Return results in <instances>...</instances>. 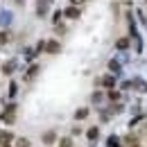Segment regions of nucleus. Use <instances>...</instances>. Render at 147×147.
Instances as JSON below:
<instances>
[{
	"label": "nucleus",
	"instance_id": "7ed1b4c3",
	"mask_svg": "<svg viewBox=\"0 0 147 147\" xmlns=\"http://www.w3.org/2000/svg\"><path fill=\"white\" fill-rule=\"evenodd\" d=\"M66 16H70V18H77V16H79V9H77V7H68V9H66Z\"/></svg>",
	"mask_w": 147,
	"mask_h": 147
},
{
	"label": "nucleus",
	"instance_id": "ddd939ff",
	"mask_svg": "<svg viewBox=\"0 0 147 147\" xmlns=\"http://www.w3.org/2000/svg\"><path fill=\"white\" fill-rule=\"evenodd\" d=\"M61 147H70V140H61Z\"/></svg>",
	"mask_w": 147,
	"mask_h": 147
},
{
	"label": "nucleus",
	"instance_id": "f257e3e1",
	"mask_svg": "<svg viewBox=\"0 0 147 147\" xmlns=\"http://www.w3.org/2000/svg\"><path fill=\"white\" fill-rule=\"evenodd\" d=\"M2 120L9 125V122H14V107H9L7 111H2Z\"/></svg>",
	"mask_w": 147,
	"mask_h": 147
},
{
	"label": "nucleus",
	"instance_id": "4468645a",
	"mask_svg": "<svg viewBox=\"0 0 147 147\" xmlns=\"http://www.w3.org/2000/svg\"><path fill=\"white\" fill-rule=\"evenodd\" d=\"M2 147H9V145H2Z\"/></svg>",
	"mask_w": 147,
	"mask_h": 147
},
{
	"label": "nucleus",
	"instance_id": "2eb2a0df",
	"mask_svg": "<svg viewBox=\"0 0 147 147\" xmlns=\"http://www.w3.org/2000/svg\"><path fill=\"white\" fill-rule=\"evenodd\" d=\"M134 147H138V145H134Z\"/></svg>",
	"mask_w": 147,
	"mask_h": 147
},
{
	"label": "nucleus",
	"instance_id": "6e6552de",
	"mask_svg": "<svg viewBox=\"0 0 147 147\" xmlns=\"http://www.w3.org/2000/svg\"><path fill=\"white\" fill-rule=\"evenodd\" d=\"M43 140H45V143H48V145H50V143H52V140H55V134H45V136H43Z\"/></svg>",
	"mask_w": 147,
	"mask_h": 147
},
{
	"label": "nucleus",
	"instance_id": "f8f14e48",
	"mask_svg": "<svg viewBox=\"0 0 147 147\" xmlns=\"http://www.w3.org/2000/svg\"><path fill=\"white\" fill-rule=\"evenodd\" d=\"M102 84H104V86H113V79H111V77H104Z\"/></svg>",
	"mask_w": 147,
	"mask_h": 147
},
{
	"label": "nucleus",
	"instance_id": "9b49d317",
	"mask_svg": "<svg viewBox=\"0 0 147 147\" xmlns=\"http://www.w3.org/2000/svg\"><path fill=\"white\" fill-rule=\"evenodd\" d=\"M127 145H131V147H134V145H138V138H134V136H129V138H127Z\"/></svg>",
	"mask_w": 147,
	"mask_h": 147
},
{
	"label": "nucleus",
	"instance_id": "0eeeda50",
	"mask_svg": "<svg viewBox=\"0 0 147 147\" xmlns=\"http://www.w3.org/2000/svg\"><path fill=\"white\" fill-rule=\"evenodd\" d=\"M7 41H9V34H7V32H0V45L7 43Z\"/></svg>",
	"mask_w": 147,
	"mask_h": 147
},
{
	"label": "nucleus",
	"instance_id": "9d476101",
	"mask_svg": "<svg viewBox=\"0 0 147 147\" xmlns=\"http://www.w3.org/2000/svg\"><path fill=\"white\" fill-rule=\"evenodd\" d=\"M75 115H77V118H86V115H88V111H86V109H79Z\"/></svg>",
	"mask_w": 147,
	"mask_h": 147
},
{
	"label": "nucleus",
	"instance_id": "423d86ee",
	"mask_svg": "<svg viewBox=\"0 0 147 147\" xmlns=\"http://www.w3.org/2000/svg\"><path fill=\"white\" fill-rule=\"evenodd\" d=\"M127 45H129V41H127V38H120V41H118V48H120V50H125Z\"/></svg>",
	"mask_w": 147,
	"mask_h": 147
},
{
	"label": "nucleus",
	"instance_id": "f03ea898",
	"mask_svg": "<svg viewBox=\"0 0 147 147\" xmlns=\"http://www.w3.org/2000/svg\"><path fill=\"white\" fill-rule=\"evenodd\" d=\"M45 50H48L50 55H57V52H59V43H57V41H48V43H45Z\"/></svg>",
	"mask_w": 147,
	"mask_h": 147
},
{
	"label": "nucleus",
	"instance_id": "39448f33",
	"mask_svg": "<svg viewBox=\"0 0 147 147\" xmlns=\"http://www.w3.org/2000/svg\"><path fill=\"white\" fill-rule=\"evenodd\" d=\"M97 134H100V131H97V127L88 129V138H91V140H95V138H97Z\"/></svg>",
	"mask_w": 147,
	"mask_h": 147
},
{
	"label": "nucleus",
	"instance_id": "20e7f679",
	"mask_svg": "<svg viewBox=\"0 0 147 147\" xmlns=\"http://www.w3.org/2000/svg\"><path fill=\"white\" fill-rule=\"evenodd\" d=\"M7 140H11V134L9 131H2L0 134V143H7Z\"/></svg>",
	"mask_w": 147,
	"mask_h": 147
},
{
	"label": "nucleus",
	"instance_id": "1a4fd4ad",
	"mask_svg": "<svg viewBox=\"0 0 147 147\" xmlns=\"http://www.w3.org/2000/svg\"><path fill=\"white\" fill-rule=\"evenodd\" d=\"M16 147H30V140H27V138H20Z\"/></svg>",
	"mask_w": 147,
	"mask_h": 147
}]
</instances>
